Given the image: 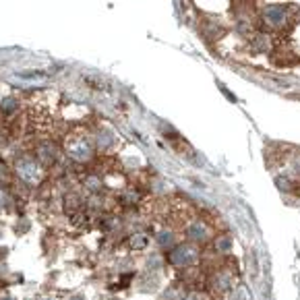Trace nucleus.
<instances>
[{"label":"nucleus","instance_id":"nucleus-1","mask_svg":"<svg viewBox=\"0 0 300 300\" xmlns=\"http://www.w3.org/2000/svg\"><path fill=\"white\" fill-rule=\"evenodd\" d=\"M172 261L178 263V265H189V263L197 261V253H195V249L183 247V249H178L176 253H172Z\"/></svg>","mask_w":300,"mask_h":300}]
</instances>
